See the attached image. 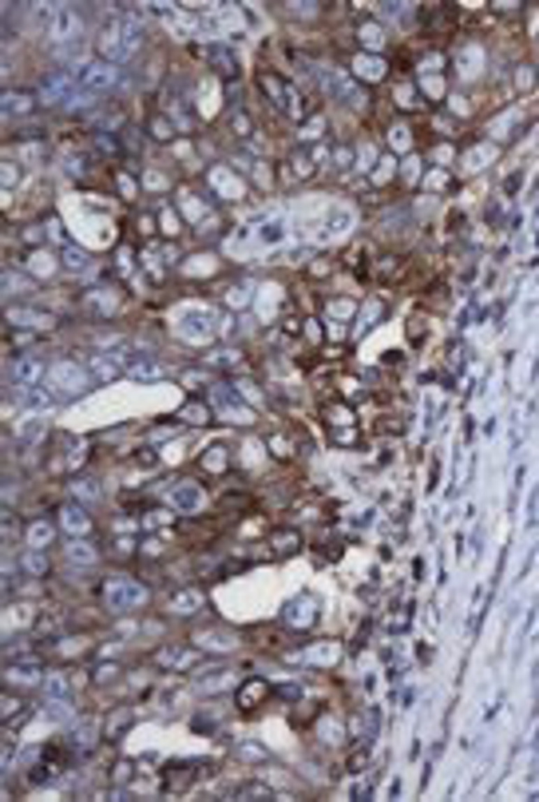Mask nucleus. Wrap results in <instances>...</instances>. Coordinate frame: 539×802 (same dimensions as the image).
Returning a JSON list of instances; mask_svg holds the SVG:
<instances>
[{
  "label": "nucleus",
  "instance_id": "obj_20",
  "mask_svg": "<svg viewBox=\"0 0 539 802\" xmlns=\"http://www.w3.org/2000/svg\"><path fill=\"white\" fill-rule=\"evenodd\" d=\"M127 370L135 373V378H143V382H155V378H163V366L151 358H131L127 361Z\"/></svg>",
  "mask_w": 539,
  "mask_h": 802
},
{
  "label": "nucleus",
  "instance_id": "obj_13",
  "mask_svg": "<svg viewBox=\"0 0 539 802\" xmlns=\"http://www.w3.org/2000/svg\"><path fill=\"white\" fill-rule=\"evenodd\" d=\"M270 548H274V556H294L302 548V532H294V529L270 532Z\"/></svg>",
  "mask_w": 539,
  "mask_h": 802
},
{
  "label": "nucleus",
  "instance_id": "obj_6",
  "mask_svg": "<svg viewBox=\"0 0 539 802\" xmlns=\"http://www.w3.org/2000/svg\"><path fill=\"white\" fill-rule=\"evenodd\" d=\"M262 92H266V96L274 99V103H278L282 111H290V115H302V111H297V99H294V87L286 84L282 76L266 72V76H262Z\"/></svg>",
  "mask_w": 539,
  "mask_h": 802
},
{
  "label": "nucleus",
  "instance_id": "obj_22",
  "mask_svg": "<svg viewBox=\"0 0 539 802\" xmlns=\"http://www.w3.org/2000/svg\"><path fill=\"white\" fill-rule=\"evenodd\" d=\"M24 536H28V548H44V544L52 540V524L48 520H32L24 529Z\"/></svg>",
  "mask_w": 539,
  "mask_h": 802
},
{
  "label": "nucleus",
  "instance_id": "obj_41",
  "mask_svg": "<svg viewBox=\"0 0 539 802\" xmlns=\"http://www.w3.org/2000/svg\"><path fill=\"white\" fill-rule=\"evenodd\" d=\"M119 195L123 199H135V183H127V175H119Z\"/></svg>",
  "mask_w": 539,
  "mask_h": 802
},
{
  "label": "nucleus",
  "instance_id": "obj_18",
  "mask_svg": "<svg viewBox=\"0 0 539 802\" xmlns=\"http://www.w3.org/2000/svg\"><path fill=\"white\" fill-rule=\"evenodd\" d=\"M36 108V96H24V92H4V115H28Z\"/></svg>",
  "mask_w": 539,
  "mask_h": 802
},
{
  "label": "nucleus",
  "instance_id": "obj_29",
  "mask_svg": "<svg viewBox=\"0 0 539 802\" xmlns=\"http://www.w3.org/2000/svg\"><path fill=\"white\" fill-rule=\"evenodd\" d=\"M246 302H250V286H246V282H238V286H230V290H226V306H230V310H242Z\"/></svg>",
  "mask_w": 539,
  "mask_h": 802
},
{
  "label": "nucleus",
  "instance_id": "obj_35",
  "mask_svg": "<svg viewBox=\"0 0 539 802\" xmlns=\"http://www.w3.org/2000/svg\"><path fill=\"white\" fill-rule=\"evenodd\" d=\"M135 461H139L143 469H155V449H139V453H135Z\"/></svg>",
  "mask_w": 539,
  "mask_h": 802
},
{
  "label": "nucleus",
  "instance_id": "obj_39",
  "mask_svg": "<svg viewBox=\"0 0 539 802\" xmlns=\"http://www.w3.org/2000/svg\"><path fill=\"white\" fill-rule=\"evenodd\" d=\"M115 675H119V667H96V683H108Z\"/></svg>",
  "mask_w": 539,
  "mask_h": 802
},
{
  "label": "nucleus",
  "instance_id": "obj_4",
  "mask_svg": "<svg viewBox=\"0 0 539 802\" xmlns=\"http://www.w3.org/2000/svg\"><path fill=\"white\" fill-rule=\"evenodd\" d=\"M115 80H119L115 64L96 60V64H87V68H84V76H80V87H84V96H103V92H111V87H115Z\"/></svg>",
  "mask_w": 539,
  "mask_h": 802
},
{
  "label": "nucleus",
  "instance_id": "obj_11",
  "mask_svg": "<svg viewBox=\"0 0 539 802\" xmlns=\"http://www.w3.org/2000/svg\"><path fill=\"white\" fill-rule=\"evenodd\" d=\"M195 647H163L159 655H155V664L167 667V671H186V667H195Z\"/></svg>",
  "mask_w": 539,
  "mask_h": 802
},
{
  "label": "nucleus",
  "instance_id": "obj_16",
  "mask_svg": "<svg viewBox=\"0 0 539 802\" xmlns=\"http://www.w3.org/2000/svg\"><path fill=\"white\" fill-rule=\"evenodd\" d=\"M270 695V683H262V679H250V683H242V692H238V707L242 711H250L254 703H262Z\"/></svg>",
  "mask_w": 539,
  "mask_h": 802
},
{
  "label": "nucleus",
  "instance_id": "obj_42",
  "mask_svg": "<svg viewBox=\"0 0 539 802\" xmlns=\"http://www.w3.org/2000/svg\"><path fill=\"white\" fill-rule=\"evenodd\" d=\"M270 449H274V453H278V457H286V453H290V445H286L282 437H274V441H270Z\"/></svg>",
  "mask_w": 539,
  "mask_h": 802
},
{
  "label": "nucleus",
  "instance_id": "obj_38",
  "mask_svg": "<svg viewBox=\"0 0 539 802\" xmlns=\"http://www.w3.org/2000/svg\"><path fill=\"white\" fill-rule=\"evenodd\" d=\"M151 136L167 139V136H171V124H167V120H155V124H151Z\"/></svg>",
  "mask_w": 539,
  "mask_h": 802
},
{
  "label": "nucleus",
  "instance_id": "obj_21",
  "mask_svg": "<svg viewBox=\"0 0 539 802\" xmlns=\"http://www.w3.org/2000/svg\"><path fill=\"white\" fill-rule=\"evenodd\" d=\"M195 608H202V592H195V588H183L171 596V612H195Z\"/></svg>",
  "mask_w": 539,
  "mask_h": 802
},
{
  "label": "nucleus",
  "instance_id": "obj_19",
  "mask_svg": "<svg viewBox=\"0 0 539 802\" xmlns=\"http://www.w3.org/2000/svg\"><path fill=\"white\" fill-rule=\"evenodd\" d=\"M40 373H44V366H40V361H16L13 373H8V382H13V385H32Z\"/></svg>",
  "mask_w": 539,
  "mask_h": 802
},
{
  "label": "nucleus",
  "instance_id": "obj_28",
  "mask_svg": "<svg viewBox=\"0 0 539 802\" xmlns=\"http://www.w3.org/2000/svg\"><path fill=\"white\" fill-rule=\"evenodd\" d=\"M56 36H60V40L80 36V16H75V13H64V16H60V24H56Z\"/></svg>",
  "mask_w": 539,
  "mask_h": 802
},
{
  "label": "nucleus",
  "instance_id": "obj_23",
  "mask_svg": "<svg viewBox=\"0 0 539 802\" xmlns=\"http://www.w3.org/2000/svg\"><path fill=\"white\" fill-rule=\"evenodd\" d=\"M20 572H24V576H44V572H48V560H44V552H40V548H28L24 560H20Z\"/></svg>",
  "mask_w": 539,
  "mask_h": 802
},
{
  "label": "nucleus",
  "instance_id": "obj_37",
  "mask_svg": "<svg viewBox=\"0 0 539 802\" xmlns=\"http://www.w3.org/2000/svg\"><path fill=\"white\" fill-rule=\"evenodd\" d=\"M353 302H333V318H349V314H353Z\"/></svg>",
  "mask_w": 539,
  "mask_h": 802
},
{
  "label": "nucleus",
  "instance_id": "obj_27",
  "mask_svg": "<svg viewBox=\"0 0 539 802\" xmlns=\"http://www.w3.org/2000/svg\"><path fill=\"white\" fill-rule=\"evenodd\" d=\"M64 266H68V271H84V266H87V255H84L80 247H72V243H64Z\"/></svg>",
  "mask_w": 539,
  "mask_h": 802
},
{
  "label": "nucleus",
  "instance_id": "obj_10",
  "mask_svg": "<svg viewBox=\"0 0 539 802\" xmlns=\"http://www.w3.org/2000/svg\"><path fill=\"white\" fill-rule=\"evenodd\" d=\"M171 508L175 513H198L202 508V489L195 481H179L171 489Z\"/></svg>",
  "mask_w": 539,
  "mask_h": 802
},
{
  "label": "nucleus",
  "instance_id": "obj_3",
  "mask_svg": "<svg viewBox=\"0 0 539 802\" xmlns=\"http://www.w3.org/2000/svg\"><path fill=\"white\" fill-rule=\"evenodd\" d=\"M318 616H321V604H318V596L313 592H297L290 604H286V612H282V620H286V628L290 631H309L313 624H318Z\"/></svg>",
  "mask_w": 539,
  "mask_h": 802
},
{
  "label": "nucleus",
  "instance_id": "obj_7",
  "mask_svg": "<svg viewBox=\"0 0 539 802\" xmlns=\"http://www.w3.org/2000/svg\"><path fill=\"white\" fill-rule=\"evenodd\" d=\"M91 378H96V373H80V366H72V361L52 366V382L60 385V389H68V394H84L87 385H91Z\"/></svg>",
  "mask_w": 539,
  "mask_h": 802
},
{
  "label": "nucleus",
  "instance_id": "obj_1",
  "mask_svg": "<svg viewBox=\"0 0 539 802\" xmlns=\"http://www.w3.org/2000/svg\"><path fill=\"white\" fill-rule=\"evenodd\" d=\"M139 40H143V32H139V20H135V16L131 20H111V24L103 28V36H99V52H103L108 64H119L139 48Z\"/></svg>",
  "mask_w": 539,
  "mask_h": 802
},
{
  "label": "nucleus",
  "instance_id": "obj_12",
  "mask_svg": "<svg viewBox=\"0 0 539 802\" xmlns=\"http://www.w3.org/2000/svg\"><path fill=\"white\" fill-rule=\"evenodd\" d=\"M234 643H238V636L226 628L219 631H195V647H202V652H230Z\"/></svg>",
  "mask_w": 539,
  "mask_h": 802
},
{
  "label": "nucleus",
  "instance_id": "obj_36",
  "mask_svg": "<svg viewBox=\"0 0 539 802\" xmlns=\"http://www.w3.org/2000/svg\"><path fill=\"white\" fill-rule=\"evenodd\" d=\"M183 417H186V421H207V409H202V406H186V409H183Z\"/></svg>",
  "mask_w": 539,
  "mask_h": 802
},
{
  "label": "nucleus",
  "instance_id": "obj_9",
  "mask_svg": "<svg viewBox=\"0 0 539 802\" xmlns=\"http://www.w3.org/2000/svg\"><path fill=\"white\" fill-rule=\"evenodd\" d=\"M44 679L48 675L40 671V664H16L13 659V664L4 667V683H8V687H36V683H44Z\"/></svg>",
  "mask_w": 539,
  "mask_h": 802
},
{
  "label": "nucleus",
  "instance_id": "obj_26",
  "mask_svg": "<svg viewBox=\"0 0 539 802\" xmlns=\"http://www.w3.org/2000/svg\"><path fill=\"white\" fill-rule=\"evenodd\" d=\"M68 489H72L80 501H99V485H96V481H87V477H75Z\"/></svg>",
  "mask_w": 539,
  "mask_h": 802
},
{
  "label": "nucleus",
  "instance_id": "obj_15",
  "mask_svg": "<svg viewBox=\"0 0 539 802\" xmlns=\"http://www.w3.org/2000/svg\"><path fill=\"white\" fill-rule=\"evenodd\" d=\"M68 560L80 568H91L99 560V552H96V544H87V536H84V540H68Z\"/></svg>",
  "mask_w": 539,
  "mask_h": 802
},
{
  "label": "nucleus",
  "instance_id": "obj_40",
  "mask_svg": "<svg viewBox=\"0 0 539 802\" xmlns=\"http://www.w3.org/2000/svg\"><path fill=\"white\" fill-rule=\"evenodd\" d=\"M515 80H519V87H531V80H536V72H531V68H519V72H515Z\"/></svg>",
  "mask_w": 539,
  "mask_h": 802
},
{
  "label": "nucleus",
  "instance_id": "obj_17",
  "mask_svg": "<svg viewBox=\"0 0 539 802\" xmlns=\"http://www.w3.org/2000/svg\"><path fill=\"white\" fill-rule=\"evenodd\" d=\"M198 465H202L207 473H222L226 465H230V449H226V445H210L207 453L198 457Z\"/></svg>",
  "mask_w": 539,
  "mask_h": 802
},
{
  "label": "nucleus",
  "instance_id": "obj_2",
  "mask_svg": "<svg viewBox=\"0 0 539 802\" xmlns=\"http://www.w3.org/2000/svg\"><path fill=\"white\" fill-rule=\"evenodd\" d=\"M103 604L115 608V612H131V608L147 604V588L143 584L127 580V576H115V580L103 584Z\"/></svg>",
  "mask_w": 539,
  "mask_h": 802
},
{
  "label": "nucleus",
  "instance_id": "obj_33",
  "mask_svg": "<svg viewBox=\"0 0 539 802\" xmlns=\"http://www.w3.org/2000/svg\"><path fill=\"white\" fill-rule=\"evenodd\" d=\"M420 92H424L429 99H441L444 96V80L441 76H429V80H420Z\"/></svg>",
  "mask_w": 539,
  "mask_h": 802
},
{
  "label": "nucleus",
  "instance_id": "obj_32",
  "mask_svg": "<svg viewBox=\"0 0 539 802\" xmlns=\"http://www.w3.org/2000/svg\"><path fill=\"white\" fill-rule=\"evenodd\" d=\"M44 695H48V699H68V683H64L60 675H48L44 679Z\"/></svg>",
  "mask_w": 539,
  "mask_h": 802
},
{
  "label": "nucleus",
  "instance_id": "obj_34",
  "mask_svg": "<svg viewBox=\"0 0 539 802\" xmlns=\"http://www.w3.org/2000/svg\"><path fill=\"white\" fill-rule=\"evenodd\" d=\"M87 370L96 373V378H103V382H108V378H115V366H111L108 358H91V361H87Z\"/></svg>",
  "mask_w": 539,
  "mask_h": 802
},
{
  "label": "nucleus",
  "instance_id": "obj_24",
  "mask_svg": "<svg viewBox=\"0 0 539 802\" xmlns=\"http://www.w3.org/2000/svg\"><path fill=\"white\" fill-rule=\"evenodd\" d=\"M210 64H214V72H219V76H238V64H234V56L226 48L210 52Z\"/></svg>",
  "mask_w": 539,
  "mask_h": 802
},
{
  "label": "nucleus",
  "instance_id": "obj_30",
  "mask_svg": "<svg viewBox=\"0 0 539 802\" xmlns=\"http://www.w3.org/2000/svg\"><path fill=\"white\" fill-rule=\"evenodd\" d=\"M159 524H163V529L171 524V513H167V508H151V513H143V529H151V532H155Z\"/></svg>",
  "mask_w": 539,
  "mask_h": 802
},
{
  "label": "nucleus",
  "instance_id": "obj_5",
  "mask_svg": "<svg viewBox=\"0 0 539 802\" xmlns=\"http://www.w3.org/2000/svg\"><path fill=\"white\" fill-rule=\"evenodd\" d=\"M60 529L72 536V540H84V536H91V517H87L84 505H75V501H68V505L60 508Z\"/></svg>",
  "mask_w": 539,
  "mask_h": 802
},
{
  "label": "nucleus",
  "instance_id": "obj_31",
  "mask_svg": "<svg viewBox=\"0 0 539 802\" xmlns=\"http://www.w3.org/2000/svg\"><path fill=\"white\" fill-rule=\"evenodd\" d=\"M389 143H392V151H397V155H404V151H408V127H404V124L389 127Z\"/></svg>",
  "mask_w": 539,
  "mask_h": 802
},
{
  "label": "nucleus",
  "instance_id": "obj_8",
  "mask_svg": "<svg viewBox=\"0 0 539 802\" xmlns=\"http://www.w3.org/2000/svg\"><path fill=\"white\" fill-rule=\"evenodd\" d=\"M337 643H309V647H302V652H294L290 659L294 664H306V667H333L337 664Z\"/></svg>",
  "mask_w": 539,
  "mask_h": 802
},
{
  "label": "nucleus",
  "instance_id": "obj_14",
  "mask_svg": "<svg viewBox=\"0 0 539 802\" xmlns=\"http://www.w3.org/2000/svg\"><path fill=\"white\" fill-rule=\"evenodd\" d=\"M8 322H24V326H40V330H48V326H56V314H48V310H20V306H13V310H8Z\"/></svg>",
  "mask_w": 539,
  "mask_h": 802
},
{
  "label": "nucleus",
  "instance_id": "obj_25",
  "mask_svg": "<svg viewBox=\"0 0 539 802\" xmlns=\"http://www.w3.org/2000/svg\"><path fill=\"white\" fill-rule=\"evenodd\" d=\"M198 687H202V692H222V687H230V671L219 667L214 675H198Z\"/></svg>",
  "mask_w": 539,
  "mask_h": 802
},
{
  "label": "nucleus",
  "instance_id": "obj_43",
  "mask_svg": "<svg viewBox=\"0 0 539 802\" xmlns=\"http://www.w3.org/2000/svg\"><path fill=\"white\" fill-rule=\"evenodd\" d=\"M20 711V699H4V715H16Z\"/></svg>",
  "mask_w": 539,
  "mask_h": 802
}]
</instances>
